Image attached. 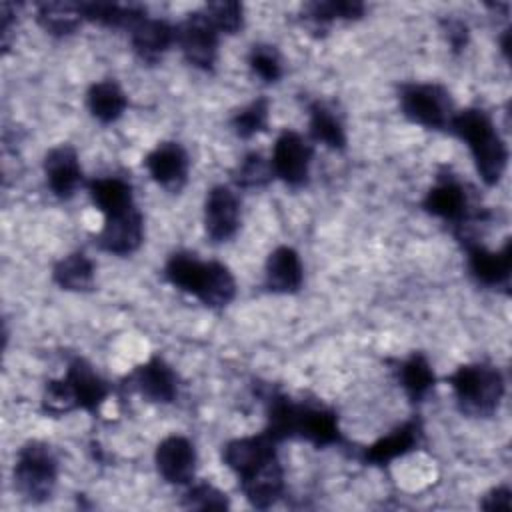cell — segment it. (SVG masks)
I'll return each mask as SVG.
<instances>
[{
    "instance_id": "obj_2",
    "label": "cell",
    "mask_w": 512,
    "mask_h": 512,
    "mask_svg": "<svg viewBox=\"0 0 512 512\" xmlns=\"http://www.w3.org/2000/svg\"><path fill=\"white\" fill-rule=\"evenodd\" d=\"M162 274L166 282L192 294L210 310H222L236 298V278L232 270L218 260H200L198 254L188 250L170 254Z\"/></svg>"
},
{
    "instance_id": "obj_33",
    "label": "cell",
    "mask_w": 512,
    "mask_h": 512,
    "mask_svg": "<svg viewBox=\"0 0 512 512\" xmlns=\"http://www.w3.org/2000/svg\"><path fill=\"white\" fill-rule=\"evenodd\" d=\"M246 60H248V68L252 70V74L258 80H262L264 84H276L284 74L282 56H280L278 48L272 44L258 42V44L250 46Z\"/></svg>"
},
{
    "instance_id": "obj_9",
    "label": "cell",
    "mask_w": 512,
    "mask_h": 512,
    "mask_svg": "<svg viewBox=\"0 0 512 512\" xmlns=\"http://www.w3.org/2000/svg\"><path fill=\"white\" fill-rule=\"evenodd\" d=\"M422 208L426 214L450 224L454 228V234L464 230L468 222L480 218V212H472L466 186L448 172L438 174L436 182L422 198Z\"/></svg>"
},
{
    "instance_id": "obj_37",
    "label": "cell",
    "mask_w": 512,
    "mask_h": 512,
    "mask_svg": "<svg viewBox=\"0 0 512 512\" xmlns=\"http://www.w3.org/2000/svg\"><path fill=\"white\" fill-rule=\"evenodd\" d=\"M442 28H444L446 40H448V44L454 52H462L468 46L470 30H468V24L464 20L446 18V20H442Z\"/></svg>"
},
{
    "instance_id": "obj_15",
    "label": "cell",
    "mask_w": 512,
    "mask_h": 512,
    "mask_svg": "<svg viewBox=\"0 0 512 512\" xmlns=\"http://www.w3.org/2000/svg\"><path fill=\"white\" fill-rule=\"evenodd\" d=\"M150 178L166 192L178 194L186 182L190 172V158L186 148L180 142H160L156 144L142 160Z\"/></svg>"
},
{
    "instance_id": "obj_1",
    "label": "cell",
    "mask_w": 512,
    "mask_h": 512,
    "mask_svg": "<svg viewBox=\"0 0 512 512\" xmlns=\"http://www.w3.org/2000/svg\"><path fill=\"white\" fill-rule=\"evenodd\" d=\"M264 432L278 444L286 440H306L316 448L344 444L338 414L322 402L294 400L288 394L270 390L264 394Z\"/></svg>"
},
{
    "instance_id": "obj_38",
    "label": "cell",
    "mask_w": 512,
    "mask_h": 512,
    "mask_svg": "<svg viewBox=\"0 0 512 512\" xmlns=\"http://www.w3.org/2000/svg\"><path fill=\"white\" fill-rule=\"evenodd\" d=\"M18 8H20V4H14V2H2L0 4V32H2V48H4V52L10 46V36H12V30L16 26Z\"/></svg>"
},
{
    "instance_id": "obj_34",
    "label": "cell",
    "mask_w": 512,
    "mask_h": 512,
    "mask_svg": "<svg viewBox=\"0 0 512 512\" xmlns=\"http://www.w3.org/2000/svg\"><path fill=\"white\" fill-rule=\"evenodd\" d=\"M182 506L190 510H228L230 498L208 480L190 482L182 494Z\"/></svg>"
},
{
    "instance_id": "obj_7",
    "label": "cell",
    "mask_w": 512,
    "mask_h": 512,
    "mask_svg": "<svg viewBox=\"0 0 512 512\" xmlns=\"http://www.w3.org/2000/svg\"><path fill=\"white\" fill-rule=\"evenodd\" d=\"M176 46L190 66L212 72L218 62L220 32L202 10H194L176 24Z\"/></svg>"
},
{
    "instance_id": "obj_36",
    "label": "cell",
    "mask_w": 512,
    "mask_h": 512,
    "mask_svg": "<svg viewBox=\"0 0 512 512\" xmlns=\"http://www.w3.org/2000/svg\"><path fill=\"white\" fill-rule=\"evenodd\" d=\"M40 408H42L44 414L54 416V418L64 416L72 410H78L72 388H70V384L66 382L64 376L50 378L46 382L44 392H42V400H40Z\"/></svg>"
},
{
    "instance_id": "obj_25",
    "label": "cell",
    "mask_w": 512,
    "mask_h": 512,
    "mask_svg": "<svg viewBox=\"0 0 512 512\" xmlns=\"http://www.w3.org/2000/svg\"><path fill=\"white\" fill-rule=\"evenodd\" d=\"M86 106L100 124H114L128 108V96L114 78H104L90 84L86 92Z\"/></svg>"
},
{
    "instance_id": "obj_11",
    "label": "cell",
    "mask_w": 512,
    "mask_h": 512,
    "mask_svg": "<svg viewBox=\"0 0 512 512\" xmlns=\"http://www.w3.org/2000/svg\"><path fill=\"white\" fill-rule=\"evenodd\" d=\"M178 386V374L162 356H150L122 382L124 390L136 392L154 404H172L178 398Z\"/></svg>"
},
{
    "instance_id": "obj_5",
    "label": "cell",
    "mask_w": 512,
    "mask_h": 512,
    "mask_svg": "<svg viewBox=\"0 0 512 512\" xmlns=\"http://www.w3.org/2000/svg\"><path fill=\"white\" fill-rule=\"evenodd\" d=\"M12 482L24 502H48L58 482V458L52 446L42 440L24 442L16 452Z\"/></svg>"
},
{
    "instance_id": "obj_21",
    "label": "cell",
    "mask_w": 512,
    "mask_h": 512,
    "mask_svg": "<svg viewBox=\"0 0 512 512\" xmlns=\"http://www.w3.org/2000/svg\"><path fill=\"white\" fill-rule=\"evenodd\" d=\"M240 492L248 500L250 506L258 510H266L274 506L286 490L284 482V468L278 456L266 460L262 466L252 470L250 474L238 478Z\"/></svg>"
},
{
    "instance_id": "obj_27",
    "label": "cell",
    "mask_w": 512,
    "mask_h": 512,
    "mask_svg": "<svg viewBox=\"0 0 512 512\" xmlns=\"http://www.w3.org/2000/svg\"><path fill=\"white\" fill-rule=\"evenodd\" d=\"M308 136L312 142L334 152H342L348 144L340 116L320 100H312L308 104Z\"/></svg>"
},
{
    "instance_id": "obj_17",
    "label": "cell",
    "mask_w": 512,
    "mask_h": 512,
    "mask_svg": "<svg viewBox=\"0 0 512 512\" xmlns=\"http://www.w3.org/2000/svg\"><path fill=\"white\" fill-rule=\"evenodd\" d=\"M42 170L48 190L58 200H70L84 184L78 152L72 144H58L50 148L42 160Z\"/></svg>"
},
{
    "instance_id": "obj_6",
    "label": "cell",
    "mask_w": 512,
    "mask_h": 512,
    "mask_svg": "<svg viewBox=\"0 0 512 512\" xmlns=\"http://www.w3.org/2000/svg\"><path fill=\"white\" fill-rule=\"evenodd\" d=\"M400 112L426 130H448L456 114L450 92L436 82H406L398 88Z\"/></svg>"
},
{
    "instance_id": "obj_31",
    "label": "cell",
    "mask_w": 512,
    "mask_h": 512,
    "mask_svg": "<svg viewBox=\"0 0 512 512\" xmlns=\"http://www.w3.org/2000/svg\"><path fill=\"white\" fill-rule=\"evenodd\" d=\"M268 116H270V100L266 96H260L248 102L246 106L238 108L230 116V126L238 138L250 140L252 136L266 132Z\"/></svg>"
},
{
    "instance_id": "obj_10",
    "label": "cell",
    "mask_w": 512,
    "mask_h": 512,
    "mask_svg": "<svg viewBox=\"0 0 512 512\" xmlns=\"http://www.w3.org/2000/svg\"><path fill=\"white\" fill-rule=\"evenodd\" d=\"M466 250V266L476 284L486 288H508L512 272V242L506 238L502 248L490 250L468 234L456 236Z\"/></svg>"
},
{
    "instance_id": "obj_24",
    "label": "cell",
    "mask_w": 512,
    "mask_h": 512,
    "mask_svg": "<svg viewBox=\"0 0 512 512\" xmlns=\"http://www.w3.org/2000/svg\"><path fill=\"white\" fill-rule=\"evenodd\" d=\"M396 378L412 404H422L436 386L432 364L422 352H412L396 366Z\"/></svg>"
},
{
    "instance_id": "obj_28",
    "label": "cell",
    "mask_w": 512,
    "mask_h": 512,
    "mask_svg": "<svg viewBox=\"0 0 512 512\" xmlns=\"http://www.w3.org/2000/svg\"><path fill=\"white\" fill-rule=\"evenodd\" d=\"M52 280L66 292H90L96 280V266L90 256L76 250L54 264Z\"/></svg>"
},
{
    "instance_id": "obj_16",
    "label": "cell",
    "mask_w": 512,
    "mask_h": 512,
    "mask_svg": "<svg viewBox=\"0 0 512 512\" xmlns=\"http://www.w3.org/2000/svg\"><path fill=\"white\" fill-rule=\"evenodd\" d=\"M158 476L172 486H188L194 482L198 454L194 444L182 434H170L158 442L154 452Z\"/></svg>"
},
{
    "instance_id": "obj_29",
    "label": "cell",
    "mask_w": 512,
    "mask_h": 512,
    "mask_svg": "<svg viewBox=\"0 0 512 512\" xmlns=\"http://www.w3.org/2000/svg\"><path fill=\"white\" fill-rule=\"evenodd\" d=\"M36 22L46 34L66 38L72 36L84 20L78 2H38Z\"/></svg>"
},
{
    "instance_id": "obj_26",
    "label": "cell",
    "mask_w": 512,
    "mask_h": 512,
    "mask_svg": "<svg viewBox=\"0 0 512 512\" xmlns=\"http://www.w3.org/2000/svg\"><path fill=\"white\" fill-rule=\"evenodd\" d=\"M86 188L92 204L104 214V218L136 206L132 184L120 176L92 178L86 182Z\"/></svg>"
},
{
    "instance_id": "obj_30",
    "label": "cell",
    "mask_w": 512,
    "mask_h": 512,
    "mask_svg": "<svg viewBox=\"0 0 512 512\" xmlns=\"http://www.w3.org/2000/svg\"><path fill=\"white\" fill-rule=\"evenodd\" d=\"M366 14V6L360 0H324L308 2L302 6V18L314 26H324L336 20H360Z\"/></svg>"
},
{
    "instance_id": "obj_19",
    "label": "cell",
    "mask_w": 512,
    "mask_h": 512,
    "mask_svg": "<svg viewBox=\"0 0 512 512\" xmlns=\"http://www.w3.org/2000/svg\"><path fill=\"white\" fill-rule=\"evenodd\" d=\"M278 442L272 440L264 430L252 436L232 438L222 446L220 458L228 470L242 478L262 466L266 460L278 456Z\"/></svg>"
},
{
    "instance_id": "obj_32",
    "label": "cell",
    "mask_w": 512,
    "mask_h": 512,
    "mask_svg": "<svg viewBox=\"0 0 512 512\" xmlns=\"http://www.w3.org/2000/svg\"><path fill=\"white\" fill-rule=\"evenodd\" d=\"M274 180V172L270 160H266L260 152H248L232 170V182L244 190L266 188Z\"/></svg>"
},
{
    "instance_id": "obj_35",
    "label": "cell",
    "mask_w": 512,
    "mask_h": 512,
    "mask_svg": "<svg viewBox=\"0 0 512 512\" xmlns=\"http://www.w3.org/2000/svg\"><path fill=\"white\" fill-rule=\"evenodd\" d=\"M202 12L220 34H238L244 26V6L236 0L208 2Z\"/></svg>"
},
{
    "instance_id": "obj_4",
    "label": "cell",
    "mask_w": 512,
    "mask_h": 512,
    "mask_svg": "<svg viewBox=\"0 0 512 512\" xmlns=\"http://www.w3.org/2000/svg\"><path fill=\"white\" fill-rule=\"evenodd\" d=\"M458 410L470 418H490L496 414L506 382L498 366L488 362H470L458 366L446 376Z\"/></svg>"
},
{
    "instance_id": "obj_18",
    "label": "cell",
    "mask_w": 512,
    "mask_h": 512,
    "mask_svg": "<svg viewBox=\"0 0 512 512\" xmlns=\"http://www.w3.org/2000/svg\"><path fill=\"white\" fill-rule=\"evenodd\" d=\"M128 40L136 58L154 66L176 44V26L164 18L144 16L128 30Z\"/></svg>"
},
{
    "instance_id": "obj_22",
    "label": "cell",
    "mask_w": 512,
    "mask_h": 512,
    "mask_svg": "<svg viewBox=\"0 0 512 512\" xmlns=\"http://www.w3.org/2000/svg\"><path fill=\"white\" fill-rule=\"evenodd\" d=\"M304 282L300 254L292 246H276L264 264V288L272 294H296Z\"/></svg>"
},
{
    "instance_id": "obj_8",
    "label": "cell",
    "mask_w": 512,
    "mask_h": 512,
    "mask_svg": "<svg viewBox=\"0 0 512 512\" xmlns=\"http://www.w3.org/2000/svg\"><path fill=\"white\" fill-rule=\"evenodd\" d=\"M314 148L306 136L292 128H284L274 142L270 166L274 178L292 190H300L310 182V164Z\"/></svg>"
},
{
    "instance_id": "obj_14",
    "label": "cell",
    "mask_w": 512,
    "mask_h": 512,
    "mask_svg": "<svg viewBox=\"0 0 512 512\" xmlns=\"http://www.w3.org/2000/svg\"><path fill=\"white\" fill-rule=\"evenodd\" d=\"M144 242V218L138 206L104 218L102 228L94 236V244L114 256H130Z\"/></svg>"
},
{
    "instance_id": "obj_39",
    "label": "cell",
    "mask_w": 512,
    "mask_h": 512,
    "mask_svg": "<svg viewBox=\"0 0 512 512\" xmlns=\"http://www.w3.org/2000/svg\"><path fill=\"white\" fill-rule=\"evenodd\" d=\"M482 510H510L512 508V492L508 486H496L488 494H484L480 502Z\"/></svg>"
},
{
    "instance_id": "obj_13",
    "label": "cell",
    "mask_w": 512,
    "mask_h": 512,
    "mask_svg": "<svg viewBox=\"0 0 512 512\" xmlns=\"http://www.w3.org/2000/svg\"><path fill=\"white\" fill-rule=\"evenodd\" d=\"M424 442V422L418 414L404 420L400 426L378 438L370 446L362 448L360 460L366 466H386L396 458H402L418 450Z\"/></svg>"
},
{
    "instance_id": "obj_23",
    "label": "cell",
    "mask_w": 512,
    "mask_h": 512,
    "mask_svg": "<svg viewBox=\"0 0 512 512\" xmlns=\"http://www.w3.org/2000/svg\"><path fill=\"white\" fill-rule=\"evenodd\" d=\"M80 6V14L84 22H92L104 28H122V30H130L140 18L148 16L146 6L136 4V2H128V4H120V2H102V0H92V2H78Z\"/></svg>"
},
{
    "instance_id": "obj_3",
    "label": "cell",
    "mask_w": 512,
    "mask_h": 512,
    "mask_svg": "<svg viewBox=\"0 0 512 512\" xmlns=\"http://www.w3.org/2000/svg\"><path fill=\"white\" fill-rule=\"evenodd\" d=\"M448 132L466 142L480 180L486 186L500 184L508 166V146L490 114L474 106L456 110Z\"/></svg>"
},
{
    "instance_id": "obj_20",
    "label": "cell",
    "mask_w": 512,
    "mask_h": 512,
    "mask_svg": "<svg viewBox=\"0 0 512 512\" xmlns=\"http://www.w3.org/2000/svg\"><path fill=\"white\" fill-rule=\"evenodd\" d=\"M64 378L72 388L76 408L84 410V412H90V414H98L102 404L106 402V398L112 392L110 384L82 356H72L68 360Z\"/></svg>"
},
{
    "instance_id": "obj_12",
    "label": "cell",
    "mask_w": 512,
    "mask_h": 512,
    "mask_svg": "<svg viewBox=\"0 0 512 512\" xmlns=\"http://www.w3.org/2000/svg\"><path fill=\"white\" fill-rule=\"evenodd\" d=\"M202 218H204V232L210 242L222 244L232 240L242 220L238 194L226 184L212 186L204 200Z\"/></svg>"
}]
</instances>
